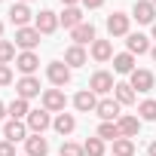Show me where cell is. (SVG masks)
I'll use <instances>...</instances> for the list:
<instances>
[{"instance_id":"obj_1","label":"cell","mask_w":156,"mask_h":156,"mask_svg":"<svg viewBox=\"0 0 156 156\" xmlns=\"http://www.w3.org/2000/svg\"><path fill=\"white\" fill-rule=\"evenodd\" d=\"M107 34H110V40L113 37H129L132 34V16H126V12H113V16H107Z\"/></svg>"},{"instance_id":"obj_2","label":"cell","mask_w":156,"mask_h":156,"mask_svg":"<svg viewBox=\"0 0 156 156\" xmlns=\"http://www.w3.org/2000/svg\"><path fill=\"white\" fill-rule=\"evenodd\" d=\"M40 31L34 28V25H28V28H16V46L22 49V52H34L37 46H40Z\"/></svg>"},{"instance_id":"obj_3","label":"cell","mask_w":156,"mask_h":156,"mask_svg":"<svg viewBox=\"0 0 156 156\" xmlns=\"http://www.w3.org/2000/svg\"><path fill=\"white\" fill-rule=\"evenodd\" d=\"M129 83H132L135 92L147 95V92H153V86H156V76H153V70H147V67H135V73H129Z\"/></svg>"},{"instance_id":"obj_4","label":"cell","mask_w":156,"mask_h":156,"mask_svg":"<svg viewBox=\"0 0 156 156\" xmlns=\"http://www.w3.org/2000/svg\"><path fill=\"white\" fill-rule=\"evenodd\" d=\"M86 89H92L95 95H110V92L116 89L113 73H110V70H95V73L89 76V86H86Z\"/></svg>"},{"instance_id":"obj_5","label":"cell","mask_w":156,"mask_h":156,"mask_svg":"<svg viewBox=\"0 0 156 156\" xmlns=\"http://www.w3.org/2000/svg\"><path fill=\"white\" fill-rule=\"evenodd\" d=\"M40 101H43V110H49V113H64V107H67L64 89H43Z\"/></svg>"},{"instance_id":"obj_6","label":"cell","mask_w":156,"mask_h":156,"mask_svg":"<svg viewBox=\"0 0 156 156\" xmlns=\"http://www.w3.org/2000/svg\"><path fill=\"white\" fill-rule=\"evenodd\" d=\"M46 76H49V83H52L55 89H64V86L70 83V67H67L64 61H49V64H46Z\"/></svg>"},{"instance_id":"obj_7","label":"cell","mask_w":156,"mask_h":156,"mask_svg":"<svg viewBox=\"0 0 156 156\" xmlns=\"http://www.w3.org/2000/svg\"><path fill=\"white\" fill-rule=\"evenodd\" d=\"M58 25H61V22H58V16H55L52 9H40V12L34 16V28H37L43 37L55 34V31H58Z\"/></svg>"},{"instance_id":"obj_8","label":"cell","mask_w":156,"mask_h":156,"mask_svg":"<svg viewBox=\"0 0 156 156\" xmlns=\"http://www.w3.org/2000/svg\"><path fill=\"white\" fill-rule=\"evenodd\" d=\"M25 122H28V132H31V135H43V132L52 126V113L40 107V110H31Z\"/></svg>"},{"instance_id":"obj_9","label":"cell","mask_w":156,"mask_h":156,"mask_svg":"<svg viewBox=\"0 0 156 156\" xmlns=\"http://www.w3.org/2000/svg\"><path fill=\"white\" fill-rule=\"evenodd\" d=\"M132 19H135L138 25H153V22H156V6H153V0H135Z\"/></svg>"},{"instance_id":"obj_10","label":"cell","mask_w":156,"mask_h":156,"mask_svg":"<svg viewBox=\"0 0 156 156\" xmlns=\"http://www.w3.org/2000/svg\"><path fill=\"white\" fill-rule=\"evenodd\" d=\"M119 110H122V104H119L116 98H101L98 107H95V113L101 116V122H116V119L122 116Z\"/></svg>"},{"instance_id":"obj_11","label":"cell","mask_w":156,"mask_h":156,"mask_svg":"<svg viewBox=\"0 0 156 156\" xmlns=\"http://www.w3.org/2000/svg\"><path fill=\"white\" fill-rule=\"evenodd\" d=\"M37 95H43V89H40V80H37V76H22V80L16 83V98L31 101V98H37Z\"/></svg>"},{"instance_id":"obj_12","label":"cell","mask_w":156,"mask_h":156,"mask_svg":"<svg viewBox=\"0 0 156 156\" xmlns=\"http://www.w3.org/2000/svg\"><path fill=\"white\" fill-rule=\"evenodd\" d=\"M28 135L31 132H28V122L25 119H6L3 122V138L6 141H12V144L16 141H28Z\"/></svg>"},{"instance_id":"obj_13","label":"cell","mask_w":156,"mask_h":156,"mask_svg":"<svg viewBox=\"0 0 156 156\" xmlns=\"http://www.w3.org/2000/svg\"><path fill=\"white\" fill-rule=\"evenodd\" d=\"M70 40L76 43V46H92L98 37H95V25L92 22H83V25H76L73 31H70Z\"/></svg>"},{"instance_id":"obj_14","label":"cell","mask_w":156,"mask_h":156,"mask_svg":"<svg viewBox=\"0 0 156 156\" xmlns=\"http://www.w3.org/2000/svg\"><path fill=\"white\" fill-rule=\"evenodd\" d=\"M73 107L80 110V113H95V107H98V95L92 92V89H80L73 95Z\"/></svg>"},{"instance_id":"obj_15","label":"cell","mask_w":156,"mask_h":156,"mask_svg":"<svg viewBox=\"0 0 156 156\" xmlns=\"http://www.w3.org/2000/svg\"><path fill=\"white\" fill-rule=\"evenodd\" d=\"M89 61V52H86V46H76V43H70L67 49H64V64L73 70V67H83Z\"/></svg>"},{"instance_id":"obj_16","label":"cell","mask_w":156,"mask_h":156,"mask_svg":"<svg viewBox=\"0 0 156 156\" xmlns=\"http://www.w3.org/2000/svg\"><path fill=\"white\" fill-rule=\"evenodd\" d=\"M89 55H92L98 64H104V61H113L116 52H113V43H110V40H95V43L89 46Z\"/></svg>"},{"instance_id":"obj_17","label":"cell","mask_w":156,"mask_h":156,"mask_svg":"<svg viewBox=\"0 0 156 156\" xmlns=\"http://www.w3.org/2000/svg\"><path fill=\"white\" fill-rule=\"evenodd\" d=\"M31 19H34V12H31L28 3H12V6H9V22H12L16 28H28Z\"/></svg>"},{"instance_id":"obj_18","label":"cell","mask_w":156,"mask_h":156,"mask_svg":"<svg viewBox=\"0 0 156 156\" xmlns=\"http://www.w3.org/2000/svg\"><path fill=\"white\" fill-rule=\"evenodd\" d=\"M16 67L22 70V76H34V70L40 67V55H37V52H19Z\"/></svg>"},{"instance_id":"obj_19","label":"cell","mask_w":156,"mask_h":156,"mask_svg":"<svg viewBox=\"0 0 156 156\" xmlns=\"http://www.w3.org/2000/svg\"><path fill=\"white\" fill-rule=\"evenodd\" d=\"M25 156H49V141L43 135H28L25 141Z\"/></svg>"},{"instance_id":"obj_20","label":"cell","mask_w":156,"mask_h":156,"mask_svg":"<svg viewBox=\"0 0 156 156\" xmlns=\"http://www.w3.org/2000/svg\"><path fill=\"white\" fill-rule=\"evenodd\" d=\"M126 46H129V52L132 55H150V37H144V34H129L126 37Z\"/></svg>"},{"instance_id":"obj_21","label":"cell","mask_w":156,"mask_h":156,"mask_svg":"<svg viewBox=\"0 0 156 156\" xmlns=\"http://www.w3.org/2000/svg\"><path fill=\"white\" fill-rule=\"evenodd\" d=\"M116 126H119L122 138H138V132H141V116H132V113H122V116L116 119Z\"/></svg>"},{"instance_id":"obj_22","label":"cell","mask_w":156,"mask_h":156,"mask_svg":"<svg viewBox=\"0 0 156 156\" xmlns=\"http://www.w3.org/2000/svg\"><path fill=\"white\" fill-rule=\"evenodd\" d=\"M58 22H61L67 31H73L76 25H83L86 19H83V9H80V6H64V12L58 16Z\"/></svg>"},{"instance_id":"obj_23","label":"cell","mask_w":156,"mask_h":156,"mask_svg":"<svg viewBox=\"0 0 156 156\" xmlns=\"http://www.w3.org/2000/svg\"><path fill=\"white\" fill-rule=\"evenodd\" d=\"M113 98H116L122 107H132V104L138 101V92L132 89V83H116V89H113Z\"/></svg>"},{"instance_id":"obj_24","label":"cell","mask_w":156,"mask_h":156,"mask_svg":"<svg viewBox=\"0 0 156 156\" xmlns=\"http://www.w3.org/2000/svg\"><path fill=\"white\" fill-rule=\"evenodd\" d=\"M52 129H55L58 135H64V138H67V135L76 129V116H73V113H58V116L52 119Z\"/></svg>"},{"instance_id":"obj_25","label":"cell","mask_w":156,"mask_h":156,"mask_svg":"<svg viewBox=\"0 0 156 156\" xmlns=\"http://www.w3.org/2000/svg\"><path fill=\"white\" fill-rule=\"evenodd\" d=\"M113 70L116 73H135V55L132 52H116L113 55Z\"/></svg>"},{"instance_id":"obj_26","label":"cell","mask_w":156,"mask_h":156,"mask_svg":"<svg viewBox=\"0 0 156 156\" xmlns=\"http://www.w3.org/2000/svg\"><path fill=\"white\" fill-rule=\"evenodd\" d=\"M6 113H9V119H28L31 104H28L25 98H12V101L6 104Z\"/></svg>"},{"instance_id":"obj_27","label":"cell","mask_w":156,"mask_h":156,"mask_svg":"<svg viewBox=\"0 0 156 156\" xmlns=\"http://www.w3.org/2000/svg\"><path fill=\"white\" fill-rule=\"evenodd\" d=\"M138 116H141V122H156V101L153 98H144L138 104Z\"/></svg>"},{"instance_id":"obj_28","label":"cell","mask_w":156,"mask_h":156,"mask_svg":"<svg viewBox=\"0 0 156 156\" xmlns=\"http://www.w3.org/2000/svg\"><path fill=\"white\" fill-rule=\"evenodd\" d=\"M95 135H98L101 141H116V138H122V132H119V126H116V122H101Z\"/></svg>"},{"instance_id":"obj_29","label":"cell","mask_w":156,"mask_h":156,"mask_svg":"<svg viewBox=\"0 0 156 156\" xmlns=\"http://www.w3.org/2000/svg\"><path fill=\"white\" fill-rule=\"evenodd\" d=\"M104 144H107V141H101V138L95 135V138H86V141H83V150H86V156H104Z\"/></svg>"},{"instance_id":"obj_30","label":"cell","mask_w":156,"mask_h":156,"mask_svg":"<svg viewBox=\"0 0 156 156\" xmlns=\"http://www.w3.org/2000/svg\"><path fill=\"white\" fill-rule=\"evenodd\" d=\"M113 156H135V141L132 138H116L113 141Z\"/></svg>"},{"instance_id":"obj_31","label":"cell","mask_w":156,"mask_h":156,"mask_svg":"<svg viewBox=\"0 0 156 156\" xmlns=\"http://www.w3.org/2000/svg\"><path fill=\"white\" fill-rule=\"evenodd\" d=\"M19 55H16V43L12 40H0V64H9V61H16Z\"/></svg>"},{"instance_id":"obj_32","label":"cell","mask_w":156,"mask_h":156,"mask_svg":"<svg viewBox=\"0 0 156 156\" xmlns=\"http://www.w3.org/2000/svg\"><path fill=\"white\" fill-rule=\"evenodd\" d=\"M58 156H86V150H83V144H76V141H64L61 150H58Z\"/></svg>"},{"instance_id":"obj_33","label":"cell","mask_w":156,"mask_h":156,"mask_svg":"<svg viewBox=\"0 0 156 156\" xmlns=\"http://www.w3.org/2000/svg\"><path fill=\"white\" fill-rule=\"evenodd\" d=\"M9 83H12V67L0 64V86H9Z\"/></svg>"},{"instance_id":"obj_34","label":"cell","mask_w":156,"mask_h":156,"mask_svg":"<svg viewBox=\"0 0 156 156\" xmlns=\"http://www.w3.org/2000/svg\"><path fill=\"white\" fill-rule=\"evenodd\" d=\"M0 156H16V144L3 138V141H0Z\"/></svg>"},{"instance_id":"obj_35","label":"cell","mask_w":156,"mask_h":156,"mask_svg":"<svg viewBox=\"0 0 156 156\" xmlns=\"http://www.w3.org/2000/svg\"><path fill=\"white\" fill-rule=\"evenodd\" d=\"M80 3H83L86 9H101V6H104V0H80Z\"/></svg>"},{"instance_id":"obj_36","label":"cell","mask_w":156,"mask_h":156,"mask_svg":"<svg viewBox=\"0 0 156 156\" xmlns=\"http://www.w3.org/2000/svg\"><path fill=\"white\" fill-rule=\"evenodd\" d=\"M6 116H9V113H6V104H3V101H0V122H3Z\"/></svg>"},{"instance_id":"obj_37","label":"cell","mask_w":156,"mask_h":156,"mask_svg":"<svg viewBox=\"0 0 156 156\" xmlns=\"http://www.w3.org/2000/svg\"><path fill=\"white\" fill-rule=\"evenodd\" d=\"M147 156H156V141H153V144L147 147Z\"/></svg>"},{"instance_id":"obj_38","label":"cell","mask_w":156,"mask_h":156,"mask_svg":"<svg viewBox=\"0 0 156 156\" xmlns=\"http://www.w3.org/2000/svg\"><path fill=\"white\" fill-rule=\"evenodd\" d=\"M64 6H80V0H61Z\"/></svg>"},{"instance_id":"obj_39","label":"cell","mask_w":156,"mask_h":156,"mask_svg":"<svg viewBox=\"0 0 156 156\" xmlns=\"http://www.w3.org/2000/svg\"><path fill=\"white\" fill-rule=\"evenodd\" d=\"M150 58H153V61H156V46H153V49H150Z\"/></svg>"},{"instance_id":"obj_40","label":"cell","mask_w":156,"mask_h":156,"mask_svg":"<svg viewBox=\"0 0 156 156\" xmlns=\"http://www.w3.org/2000/svg\"><path fill=\"white\" fill-rule=\"evenodd\" d=\"M150 31H153V40H156V22H153V25H150Z\"/></svg>"},{"instance_id":"obj_41","label":"cell","mask_w":156,"mask_h":156,"mask_svg":"<svg viewBox=\"0 0 156 156\" xmlns=\"http://www.w3.org/2000/svg\"><path fill=\"white\" fill-rule=\"evenodd\" d=\"M0 40H3V22H0Z\"/></svg>"},{"instance_id":"obj_42","label":"cell","mask_w":156,"mask_h":156,"mask_svg":"<svg viewBox=\"0 0 156 156\" xmlns=\"http://www.w3.org/2000/svg\"><path fill=\"white\" fill-rule=\"evenodd\" d=\"M16 3H31V0H16Z\"/></svg>"},{"instance_id":"obj_43","label":"cell","mask_w":156,"mask_h":156,"mask_svg":"<svg viewBox=\"0 0 156 156\" xmlns=\"http://www.w3.org/2000/svg\"><path fill=\"white\" fill-rule=\"evenodd\" d=\"M153 6H156V0H153Z\"/></svg>"},{"instance_id":"obj_44","label":"cell","mask_w":156,"mask_h":156,"mask_svg":"<svg viewBox=\"0 0 156 156\" xmlns=\"http://www.w3.org/2000/svg\"><path fill=\"white\" fill-rule=\"evenodd\" d=\"M0 3H3V0H0Z\"/></svg>"}]
</instances>
